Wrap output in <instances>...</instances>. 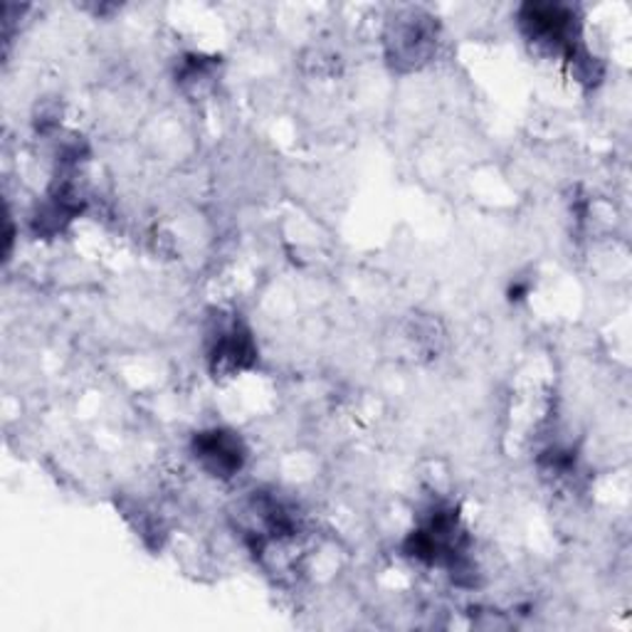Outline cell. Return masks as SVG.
Wrapping results in <instances>:
<instances>
[{
    "mask_svg": "<svg viewBox=\"0 0 632 632\" xmlns=\"http://www.w3.org/2000/svg\"><path fill=\"white\" fill-rule=\"evenodd\" d=\"M196 449V459H200L203 467L216 477H232L240 473L245 463V447L238 435L228 431H210L200 433L193 443Z\"/></svg>",
    "mask_w": 632,
    "mask_h": 632,
    "instance_id": "1",
    "label": "cell"
},
{
    "mask_svg": "<svg viewBox=\"0 0 632 632\" xmlns=\"http://www.w3.org/2000/svg\"><path fill=\"white\" fill-rule=\"evenodd\" d=\"M213 359L220 363V369H242L245 363L252 359V344L250 336L242 334L238 327H232L220 334L216 351H213Z\"/></svg>",
    "mask_w": 632,
    "mask_h": 632,
    "instance_id": "2",
    "label": "cell"
}]
</instances>
